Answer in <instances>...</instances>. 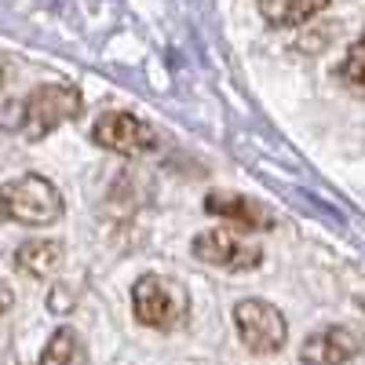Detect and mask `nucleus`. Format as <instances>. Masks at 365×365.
I'll list each match as a JSON object with an SVG mask.
<instances>
[{"instance_id": "obj_1", "label": "nucleus", "mask_w": 365, "mask_h": 365, "mask_svg": "<svg viewBox=\"0 0 365 365\" xmlns=\"http://www.w3.org/2000/svg\"><path fill=\"white\" fill-rule=\"evenodd\" d=\"M84 96L73 84H41L26 99H15L0 110V128L4 132H22L26 139H44L58 125L81 117Z\"/></svg>"}, {"instance_id": "obj_2", "label": "nucleus", "mask_w": 365, "mask_h": 365, "mask_svg": "<svg viewBox=\"0 0 365 365\" xmlns=\"http://www.w3.org/2000/svg\"><path fill=\"white\" fill-rule=\"evenodd\" d=\"M132 314L146 329L172 332L190 314V292L168 274H143L132 285Z\"/></svg>"}, {"instance_id": "obj_3", "label": "nucleus", "mask_w": 365, "mask_h": 365, "mask_svg": "<svg viewBox=\"0 0 365 365\" xmlns=\"http://www.w3.org/2000/svg\"><path fill=\"white\" fill-rule=\"evenodd\" d=\"M0 216L22 227H48L63 216V194L44 175L26 172L0 187Z\"/></svg>"}, {"instance_id": "obj_4", "label": "nucleus", "mask_w": 365, "mask_h": 365, "mask_svg": "<svg viewBox=\"0 0 365 365\" xmlns=\"http://www.w3.org/2000/svg\"><path fill=\"white\" fill-rule=\"evenodd\" d=\"M234 325H237V340L252 354H278L289 340L285 314L267 299H241L234 307Z\"/></svg>"}, {"instance_id": "obj_5", "label": "nucleus", "mask_w": 365, "mask_h": 365, "mask_svg": "<svg viewBox=\"0 0 365 365\" xmlns=\"http://www.w3.org/2000/svg\"><path fill=\"white\" fill-rule=\"evenodd\" d=\"M91 143L110 150V154H125V158H143L158 150V132L146 125L143 117L125 113V110H106L96 128H91Z\"/></svg>"}, {"instance_id": "obj_6", "label": "nucleus", "mask_w": 365, "mask_h": 365, "mask_svg": "<svg viewBox=\"0 0 365 365\" xmlns=\"http://www.w3.org/2000/svg\"><path fill=\"white\" fill-rule=\"evenodd\" d=\"M194 256L220 270H256L263 263V245L245 230H205L194 237Z\"/></svg>"}, {"instance_id": "obj_7", "label": "nucleus", "mask_w": 365, "mask_h": 365, "mask_svg": "<svg viewBox=\"0 0 365 365\" xmlns=\"http://www.w3.org/2000/svg\"><path fill=\"white\" fill-rule=\"evenodd\" d=\"M365 347L361 332L351 329V325H329V329H318L311 332L299 347V358L307 365H344L351 358H358Z\"/></svg>"}, {"instance_id": "obj_8", "label": "nucleus", "mask_w": 365, "mask_h": 365, "mask_svg": "<svg viewBox=\"0 0 365 365\" xmlns=\"http://www.w3.org/2000/svg\"><path fill=\"white\" fill-rule=\"evenodd\" d=\"M205 212H208V216H220V220L237 223L241 230H270L274 227V216L259 201H252L245 194H230V190H212L205 197Z\"/></svg>"}, {"instance_id": "obj_9", "label": "nucleus", "mask_w": 365, "mask_h": 365, "mask_svg": "<svg viewBox=\"0 0 365 365\" xmlns=\"http://www.w3.org/2000/svg\"><path fill=\"white\" fill-rule=\"evenodd\" d=\"M66 259V245L63 241H55V237H29L19 245L15 252V270L26 274V278H51V274L63 267Z\"/></svg>"}, {"instance_id": "obj_10", "label": "nucleus", "mask_w": 365, "mask_h": 365, "mask_svg": "<svg viewBox=\"0 0 365 365\" xmlns=\"http://www.w3.org/2000/svg\"><path fill=\"white\" fill-rule=\"evenodd\" d=\"M41 365H88V347L81 332L70 325H58L41 351Z\"/></svg>"}, {"instance_id": "obj_11", "label": "nucleus", "mask_w": 365, "mask_h": 365, "mask_svg": "<svg viewBox=\"0 0 365 365\" xmlns=\"http://www.w3.org/2000/svg\"><path fill=\"white\" fill-rule=\"evenodd\" d=\"M322 11H325V4H278V0H263L259 4V15L278 29H296Z\"/></svg>"}, {"instance_id": "obj_12", "label": "nucleus", "mask_w": 365, "mask_h": 365, "mask_svg": "<svg viewBox=\"0 0 365 365\" xmlns=\"http://www.w3.org/2000/svg\"><path fill=\"white\" fill-rule=\"evenodd\" d=\"M336 77L354 91V96H365V29H361V37L347 48V55H344V63H340Z\"/></svg>"}, {"instance_id": "obj_13", "label": "nucleus", "mask_w": 365, "mask_h": 365, "mask_svg": "<svg viewBox=\"0 0 365 365\" xmlns=\"http://www.w3.org/2000/svg\"><path fill=\"white\" fill-rule=\"evenodd\" d=\"M11 311V292H8V285H0V314H8Z\"/></svg>"}]
</instances>
